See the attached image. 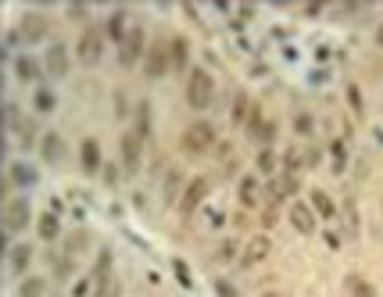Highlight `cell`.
<instances>
[{"label":"cell","mask_w":383,"mask_h":297,"mask_svg":"<svg viewBox=\"0 0 383 297\" xmlns=\"http://www.w3.org/2000/svg\"><path fill=\"white\" fill-rule=\"evenodd\" d=\"M143 54H147V33H143V26H133L130 36L118 44V65L130 69V65H136Z\"/></svg>","instance_id":"7a4b0ae2"},{"label":"cell","mask_w":383,"mask_h":297,"mask_svg":"<svg viewBox=\"0 0 383 297\" xmlns=\"http://www.w3.org/2000/svg\"><path fill=\"white\" fill-rule=\"evenodd\" d=\"M90 287H93V280H79V283H75V290H72V297H87V294H90Z\"/></svg>","instance_id":"74e56055"},{"label":"cell","mask_w":383,"mask_h":297,"mask_svg":"<svg viewBox=\"0 0 383 297\" xmlns=\"http://www.w3.org/2000/svg\"><path fill=\"white\" fill-rule=\"evenodd\" d=\"M108 276H112V251L104 247V251H100V258H97V269H93V283L108 280Z\"/></svg>","instance_id":"4dcf8cb0"},{"label":"cell","mask_w":383,"mask_h":297,"mask_svg":"<svg viewBox=\"0 0 383 297\" xmlns=\"http://www.w3.org/2000/svg\"><path fill=\"white\" fill-rule=\"evenodd\" d=\"M79 247H87V233H75L72 237V251H79Z\"/></svg>","instance_id":"ab89813d"},{"label":"cell","mask_w":383,"mask_h":297,"mask_svg":"<svg viewBox=\"0 0 383 297\" xmlns=\"http://www.w3.org/2000/svg\"><path fill=\"white\" fill-rule=\"evenodd\" d=\"M100 54H104V33L97 26H87L79 36V61L82 65H97Z\"/></svg>","instance_id":"277c9868"},{"label":"cell","mask_w":383,"mask_h":297,"mask_svg":"<svg viewBox=\"0 0 383 297\" xmlns=\"http://www.w3.org/2000/svg\"><path fill=\"white\" fill-rule=\"evenodd\" d=\"M39 151H44V161L57 165V161H61V151H65V147H61V136H57V133H47L44 140H39Z\"/></svg>","instance_id":"44dd1931"},{"label":"cell","mask_w":383,"mask_h":297,"mask_svg":"<svg viewBox=\"0 0 383 297\" xmlns=\"http://www.w3.org/2000/svg\"><path fill=\"white\" fill-rule=\"evenodd\" d=\"M247 133H251V140L254 143H272V136H276V125L258 111V108H254L251 115H247Z\"/></svg>","instance_id":"7c38bea8"},{"label":"cell","mask_w":383,"mask_h":297,"mask_svg":"<svg viewBox=\"0 0 383 297\" xmlns=\"http://www.w3.org/2000/svg\"><path fill=\"white\" fill-rule=\"evenodd\" d=\"M312 211H315V215H323V219L337 215V204H333V197L326 194V190H312Z\"/></svg>","instance_id":"d6986e66"},{"label":"cell","mask_w":383,"mask_h":297,"mask_svg":"<svg viewBox=\"0 0 383 297\" xmlns=\"http://www.w3.org/2000/svg\"><path fill=\"white\" fill-rule=\"evenodd\" d=\"M118 151H122V165H125V176H136L140 168V151H143V140L136 133H125L118 140Z\"/></svg>","instance_id":"30bf717a"},{"label":"cell","mask_w":383,"mask_h":297,"mask_svg":"<svg viewBox=\"0 0 383 297\" xmlns=\"http://www.w3.org/2000/svg\"><path fill=\"white\" fill-rule=\"evenodd\" d=\"M18 29H22V39H39V36H47V18L36 15V11H29Z\"/></svg>","instance_id":"e0dca14e"},{"label":"cell","mask_w":383,"mask_h":297,"mask_svg":"<svg viewBox=\"0 0 383 297\" xmlns=\"http://www.w3.org/2000/svg\"><path fill=\"white\" fill-rule=\"evenodd\" d=\"M168 69H172L168 47H165V44H151V47H147V54H143V72L151 75V79H158V75H165Z\"/></svg>","instance_id":"9c48e42d"},{"label":"cell","mask_w":383,"mask_h":297,"mask_svg":"<svg viewBox=\"0 0 383 297\" xmlns=\"http://www.w3.org/2000/svg\"><path fill=\"white\" fill-rule=\"evenodd\" d=\"M258 297H283L280 290H265V294H258Z\"/></svg>","instance_id":"b9f144b4"},{"label":"cell","mask_w":383,"mask_h":297,"mask_svg":"<svg viewBox=\"0 0 383 297\" xmlns=\"http://www.w3.org/2000/svg\"><path fill=\"white\" fill-rule=\"evenodd\" d=\"M33 104H36V111H54V104H57V97H54V90H47V87H39L36 93H33Z\"/></svg>","instance_id":"d4e9b609"},{"label":"cell","mask_w":383,"mask_h":297,"mask_svg":"<svg viewBox=\"0 0 383 297\" xmlns=\"http://www.w3.org/2000/svg\"><path fill=\"white\" fill-rule=\"evenodd\" d=\"M348 290L351 297H376V287L369 280H362V276H348Z\"/></svg>","instance_id":"cb8c5ba5"},{"label":"cell","mask_w":383,"mask_h":297,"mask_svg":"<svg viewBox=\"0 0 383 297\" xmlns=\"http://www.w3.org/2000/svg\"><path fill=\"white\" fill-rule=\"evenodd\" d=\"M79 158H82V172H87V176H97V172H100L104 158H100V143H97V140H82Z\"/></svg>","instance_id":"5bb4252c"},{"label":"cell","mask_w":383,"mask_h":297,"mask_svg":"<svg viewBox=\"0 0 383 297\" xmlns=\"http://www.w3.org/2000/svg\"><path fill=\"white\" fill-rule=\"evenodd\" d=\"M330 151H333V165H337V172H340V168H344V143L337 140V143L330 147Z\"/></svg>","instance_id":"d590c367"},{"label":"cell","mask_w":383,"mask_h":297,"mask_svg":"<svg viewBox=\"0 0 383 297\" xmlns=\"http://www.w3.org/2000/svg\"><path fill=\"white\" fill-rule=\"evenodd\" d=\"M376 39H380V44H383V26H380V29H376Z\"/></svg>","instance_id":"7bdbcfd3"},{"label":"cell","mask_w":383,"mask_h":297,"mask_svg":"<svg viewBox=\"0 0 383 297\" xmlns=\"http://www.w3.org/2000/svg\"><path fill=\"white\" fill-rule=\"evenodd\" d=\"M247 115H251V108H247V93H237L233 97V122H247Z\"/></svg>","instance_id":"1f68e13d"},{"label":"cell","mask_w":383,"mask_h":297,"mask_svg":"<svg viewBox=\"0 0 383 297\" xmlns=\"http://www.w3.org/2000/svg\"><path fill=\"white\" fill-rule=\"evenodd\" d=\"M348 100H351V108L362 111V97H358V87H348Z\"/></svg>","instance_id":"f35d334b"},{"label":"cell","mask_w":383,"mask_h":297,"mask_svg":"<svg viewBox=\"0 0 383 297\" xmlns=\"http://www.w3.org/2000/svg\"><path fill=\"white\" fill-rule=\"evenodd\" d=\"M47 283L39 280V276H29V280H22V287H18V297H44Z\"/></svg>","instance_id":"83f0119b"},{"label":"cell","mask_w":383,"mask_h":297,"mask_svg":"<svg viewBox=\"0 0 383 297\" xmlns=\"http://www.w3.org/2000/svg\"><path fill=\"white\" fill-rule=\"evenodd\" d=\"M172 269H176V280H179V283H183V287H190V283H194V280H190V269H186V265H183V262H179V258H176V262H172Z\"/></svg>","instance_id":"e575fe53"},{"label":"cell","mask_w":383,"mask_h":297,"mask_svg":"<svg viewBox=\"0 0 383 297\" xmlns=\"http://www.w3.org/2000/svg\"><path fill=\"white\" fill-rule=\"evenodd\" d=\"M287 219H290V226H294L297 233H305V237H312V233H315V211H312V204H305V201H294L290 211H287Z\"/></svg>","instance_id":"8fae6325"},{"label":"cell","mask_w":383,"mask_h":297,"mask_svg":"<svg viewBox=\"0 0 383 297\" xmlns=\"http://www.w3.org/2000/svg\"><path fill=\"white\" fill-rule=\"evenodd\" d=\"M130 11H125V8H115L112 11V18H108V26H104V33H108L112 39H118V44H122V39L125 36H130Z\"/></svg>","instance_id":"9a60e30c"},{"label":"cell","mask_w":383,"mask_h":297,"mask_svg":"<svg viewBox=\"0 0 383 297\" xmlns=\"http://www.w3.org/2000/svg\"><path fill=\"white\" fill-rule=\"evenodd\" d=\"M8 172H11V179H15V183H22V186L36 183V168H33V165H26V161H11Z\"/></svg>","instance_id":"603a6c76"},{"label":"cell","mask_w":383,"mask_h":297,"mask_svg":"<svg viewBox=\"0 0 383 297\" xmlns=\"http://www.w3.org/2000/svg\"><path fill=\"white\" fill-rule=\"evenodd\" d=\"M208 190H211V183L204 176H194V179L186 183L183 197H179V211H183V215H194V211L201 208V201L208 197Z\"/></svg>","instance_id":"8992f818"},{"label":"cell","mask_w":383,"mask_h":297,"mask_svg":"<svg viewBox=\"0 0 383 297\" xmlns=\"http://www.w3.org/2000/svg\"><path fill=\"white\" fill-rule=\"evenodd\" d=\"M93 297H122V283L115 280V276H108V280L93 283Z\"/></svg>","instance_id":"484cf974"},{"label":"cell","mask_w":383,"mask_h":297,"mask_svg":"<svg viewBox=\"0 0 383 297\" xmlns=\"http://www.w3.org/2000/svg\"><path fill=\"white\" fill-rule=\"evenodd\" d=\"M258 168L269 176H276V154H272V147H262L258 151Z\"/></svg>","instance_id":"d6a6232c"},{"label":"cell","mask_w":383,"mask_h":297,"mask_svg":"<svg viewBox=\"0 0 383 297\" xmlns=\"http://www.w3.org/2000/svg\"><path fill=\"white\" fill-rule=\"evenodd\" d=\"M44 65H47L51 75H65V72H69V51H65V44H51Z\"/></svg>","instance_id":"2e32d148"},{"label":"cell","mask_w":383,"mask_h":297,"mask_svg":"<svg viewBox=\"0 0 383 297\" xmlns=\"http://www.w3.org/2000/svg\"><path fill=\"white\" fill-rule=\"evenodd\" d=\"M294 129L301 133V136H308L312 129H315V122H312V115L308 111H301V115H294Z\"/></svg>","instance_id":"836d02e7"},{"label":"cell","mask_w":383,"mask_h":297,"mask_svg":"<svg viewBox=\"0 0 383 297\" xmlns=\"http://www.w3.org/2000/svg\"><path fill=\"white\" fill-rule=\"evenodd\" d=\"M211 97H215V79H211V72L194 69L186 79V104L194 111H204V108H211Z\"/></svg>","instance_id":"6da1fadb"},{"label":"cell","mask_w":383,"mask_h":297,"mask_svg":"<svg viewBox=\"0 0 383 297\" xmlns=\"http://www.w3.org/2000/svg\"><path fill=\"white\" fill-rule=\"evenodd\" d=\"M57 237H61L57 211H44V215H39V240H57Z\"/></svg>","instance_id":"ffe728a7"},{"label":"cell","mask_w":383,"mask_h":297,"mask_svg":"<svg viewBox=\"0 0 383 297\" xmlns=\"http://www.w3.org/2000/svg\"><path fill=\"white\" fill-rule=\"evenodd\" d=\"M29 262H33V247H29V244H15V247L8 251V269H11V272H26Z\"/></svg>","instance_id":"ac0fdd59"},{"label":"cell","mask_w":383,"mask_h":297,"mask_svg":"<svg viewBox=\"0 0 383 297\" xmlns=\"http://www.w3.org/2000/svg\"><path fill=\"white\" fill-rule=\"evenodd\" d=\"M176 186H179V176L172 172V176H168V186H165V197L168 201H176Z\"/></svg>","instance_id":"8d00e7d4"},{"label":"cell","mask_w":383,"mask_h":297,"mask_svg":"<svg viewBox=\"0 0 383 297\" xmlns=\"http://www.w3.org/2000/svg\"><path fill=\"white\" fill-rule=\"evenodd\" d=\"M136 136L140 140L151 136V108H147V104H140V108H136Z\"/></svg>","instance_id":"f1b7e54d"},{"label":"cell","mask_w":383,"mask_h":297,"mask_svg":"<svg viewBox=\"0 0 383 297\" xmlns=\"http://www.w3.org/2000/svg\"><path fill=\"white\" fill-rule=\"evenodd\" d=\"M215 287H219V294H222V297H237V294H233V287H229V283H226V280H219V283H215Z\"/></svg>","instance_id":"60d3db41"},{"label":"cell","mask_w":383,"mask_h":297,"mask_svg":"<svg viewBox=\"0 0 383 297\" xmlns=\"http://www.w3.org/2000/svg\"><path fill=\"white\" fill-rule=\"evenodd\" d=\"M211 143H215V129H211L208 122L186 125V133H183V151L186 154H204V151H211Z\"/></svg>","instance_id":"3957f363"},{"label":"cell","mask_w":383,"mask_h":297,"mask_svg":"<svg viewBox=\"0 0 383 297\" xmlns=\"http://www.w3.org/2000/svg\"><path fill=\"white\" fill-rule=\"evenodd\" d=\"M294 194H297V176H290V172H280V176H272V179H269V190H265L269 208L283 204V201H287V197H294Z\"/></svg>","instance_id":"52a82bcc"},{"label":"cell","mask_w":383,"mask_h":297,"mask_svg":"<svg viewBox=\"0 0 383 297\" xmlns=\"http://www.w3.org/2000/svg\"><path fill=\"white\" fill-rule=\"evenodd\" d=\"M237 197H240L244 208H258L262 204V183H258V176H240Z\"/></svg>","instance_id":"4fadbf2b"},{"label":"cell","mask_w":383,"mask_h":297,"mask_svg":"<svg viewBox=\"0 0 383 297\" xmlns=\"http://www.w3.org/2000/svg\"><path fill=\"white\" fill-rule=\"evenodd\" d=\"M305 165H308V154H301V151H287L283 154V172H290V176H297Z\"/></svg>","instance_id":"4316f807"},{"label":"cell","mask_w":383,"mask_h":297,"mask_svg":"<svg viewBox=\"0 0 383 297\" xmlns=\"http://www.w3.org/2000/svg\"><path fill=\"white\" fill-rule=\"evenodd\" d=\"M29 219H33V208H29L26 197H11L4 204V229L8 233H22L29 226Z\"/></svg>","instance_id":"5b68a950"},{"label":"cell","mask_w":383,"mask_h":297,"mask_svg":"<svg viewBox=\"0 0 383 297\" xmlns=\"http://www.w3.org/2000/svg\"><path fill=\"white\" fill-rule=\"evenodd\" d=\"M168 57H172V69H183L190 61V44L183 36H172V44H168Z\"/></svg>","instance_id":"7402d4cb"},{"label":"cell","mask_w":383,"mask_h":297,"mask_svg":"<svg viewBox=\"0 0 383 297\" xmlns=\"http://www.w3.org/2000/svg\"><path fill=\"white\" fill-rule=\"evenodd\" d=\"M269 251H272V240L269 237H251L247 244H244V251H240V269H254V265H262L265 258H269Z\"/></svg>","instance_id":"ba28073f"},{"label":"cell","mask_w":383,"mask_h":297,"mask_svg":"<svg viewBox=\"0 0 383 297\" xmlns=\"http://www.w3.org/2000/svg\"><path fill=\"white\" fill-rule=\"evenodd\" d=\"M15 72H18V79H26V82H33V79L39 75V69H36L33 57H18V61H15Z\"/></svg>","instance_id":"f546056e"}]
</instances>
